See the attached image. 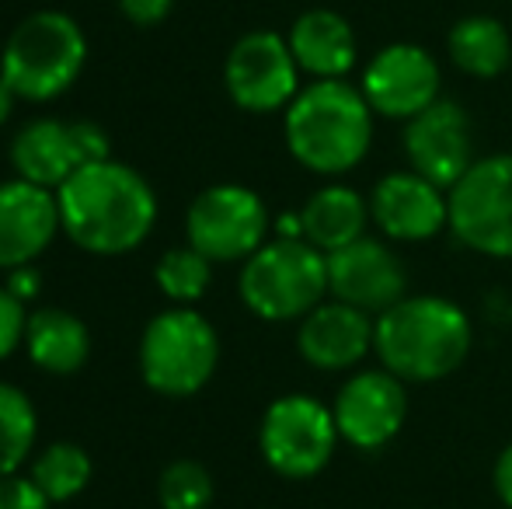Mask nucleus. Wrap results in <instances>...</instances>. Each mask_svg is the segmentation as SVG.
<instances>
[{
  "instance_id": "obj_1",
  "label": "nucleus",
  "mask_w": 512,
  "mask_h": 509,
  "mask_svg": "<svg viewBox=\"0 0 512 509\" xmlns=\"http://www.w3.org/2000/svg\"><path fill=\"white\" fill-rule=\"evenodd\" d=\"M60 227L88 255H126L150 238L157 224L154 185L126 161L84 164L56 189Z\"/></svg>"
},
{
  "instance_id": "obj_2",
  "label": "nucleus",
  "mask_w": 512,
  "mask_h": 509,
  "mask_svg": "<svg viewBox=\"0 0 512 509\" xmlns=\"http://www.w3.org/2000/svg\"><path fill=\"white\" fill-rule=\"evenodd\" d=\"M471 346V314L439 293L405 297L373 318V356L405 384H436L457 374Z\"/></svg>"
},
{
  "instance_id": "obj_3",
  "label": "nucleus",
  "mask_w": 512,
  "mask_h": 509,
  "mask_svg": "<svg viewBox=\"0 0 512 509\" xmlns=\"http://www.w3.org/2000/svg\"><path fill=\"white\" fill-rule=\"evenodd\" d=\"M373 109L349 81H310L283 116L286 150L317 178H342L373 147Z\"/></svg>"
},
{
  "instance_id": "obj_4",
  "label": "nucleus",
  "mask_w": 512,
  "mask_h": 509,
  "mask_svg": "<svg viewBox=\"0 0 512 509\" xmlns=\"http://www.w3.org/2000/svg\"><path fill=\"white\" fill-rule=\"evenodd\" d=\"M88 63V35L67 11H35L11 28L0 49V74L18 102H53L74 88Z\"/></svg>"
},
{
  "instance_id": "obj_5",
  "label": "nucleus",
  "mask_w": 512,
  "mask_h": 509,
  "mask_svg": "<svg viewBox=\"0 0 512 509\" xmlns=\"http://www.w3.org/2000/svg\"><path fill=\"white\" fill-rule=\"evenodd\" d=\"M237 293L262 321H304L328 300V255L304 238H269L241 262Z\"/></svg>"
},
{
  "instance_id": "obj_6",
  "label": "nucleus",
  "mask_w": 512,
  "mask_h": 509,
  "mask_svg": "<svg viewBox=\"0 0 512 509\" xmlns=\"http://www.w3.org/2000/svg\"><path fill=\"white\" fill-rule=\"evenodd\" d=\"M143 384L164 398H192L213 381L220 367V335L196 307H175L154 314L136 349Z\"/></svg>"
},
{
  "instance_id": "obj_7",
  "label": "nucleus",
  "mask_w": 512,
  "mask_h": 509,
  "mask_svg": "<svg viewBox=\"0 0 512 509\" xmlns=\"http://www.w3.org/2000/svg\"><path fill=\"white\" fill-rule=\"evenodd\" d=\"M338 426L331 405L317 401L314 394H283L269 401L258 422V454L286 482H307L317 478L335 457Z\"/></svg>"
},
{
  "instance_id": "obj_8",
  "label": "nucleus",
  "mask_w": 512,
  "mask_h": 509,
  "mask_svg": "<svg viewBox=\"0 0 512 509\" xmlns=\"http://www.w3.org/2000/svg\"><path fill=\"white\" fill-rule=\"evenodd\" d=\"M269 206L255 189L237 182L209 185L185 213V245L209 262H244L269 241Z\"/></svg>"
},
{
  "instance_id": "obj_9",
  "label": "nucleus",
  "mask_w": 512,
  "mask_h": 509,
  "mask_svg": "<svg viewBox=\"0 0 512 509\" xmlns=\"http://www.w3.org/2000/svg\"><path fill=\"white\" fill-rule=\"evenodd\" d=\"M450 234L485 258H512V154H488L450 189Z\"/></svg>"
},
{
  "instance_id": "obj_10",
  "label": "nucleus",
  "mask_w": 512,
  "mask_h": 509,
  "mask_svg": "<svg viewBox=\"0 0 512 509\" xmlns=\"http://www.w3.org/2000/svg\"><path fill=\"white\" fill-rule=\"evenodd\" d=\"M223 88L230 102L251 116L290 109L304 84H300V67L286 35L269 32V28L241 35L223 60Z\"/></svg>"
},
{
  "instance_id": "obj_11",
  "label": "nucleus",
  "mask_w": 512,
  "mask_h": 509,
  "mask_svg": "<svg viewBox=\"0 0 512 509\" xmlns=\"http://www.w3.org/2000/svg\"><path fill=\"white\" fill-rule=\"evenodd\" d=\"M331 415L342 443L352 450H384L387 443L398 440L408 419V387L401 377H394L384 367L352 370L335 391Z\"/></svg>"
},
{
  "instance_id": "obj_12",
  "label": "nucleus",
  "mask_w": 512,
  "mask_h": 509,
  "mask_svg": "<svg viewBox=\"0 0 512 509\" xmlns=\"http://www.w3.org/2000/svg\"><path fill=\"white\" fill-rule=\"evenodd\" d=\"M359 91L370 102L373 116L408 123L439 102L443 70L429 49L415 46V42H391V46L377 49L373 60L366 63Z\"/></svg>"
},
{
  "instance_id": "obj_13",
  "label": "nucleus",
  "mask_w": 512,
  "mask_h": 509,
  "mask_svg": "<svg viewBox=\"0 0 512 509\" xmlns=\"http://www.w3.org/2000/svg\"><path fill=\"white\" fill-rule=\"evenodd\" d=\"M328 297L377 318L408 297V269L391 241L366 234L328 255Z\"/></svg>"
},
{
  "instance_id": "obj_14",
  "label": "nucleus",
  "mask_w": 512,
  "mask_h": 509,
  "mask_svg": "<svg viewBox=\"0 0 512 509\" xmlns=\"http://www.w3.org/2000/svg\"><path fill=\"white\" fill-rule=\"evenodd\" d=\"M370 220L387 241L422 245L450 231V192L418 171H387L370 189Z\"/></svg>"
},
{
  "instance_id": "obj_15",
  "label": "nucleus",
  "mask_w": 512,
  "mask_h": 509,
  "mask_svg": "<svg viewBox=\"0 0 512 509\" xmlns=\"http://www.w3.org/2000/svg\"><path fill=\"white\" fill-rule=\"evenodd\" d=\"M408 168L450 192L478 161L474 154V123L460 102L439 98L422 116L405 123Z\"/></svg>"
},
{
  "instance_id": "obj_16",
  "label": "nucleus",
  "mask_w": 512,
  "mask_h": 509,
  "mask_svg": "<svg viewBox=\"0 0 512 509\" xmlns=\"http://www.w3.org/2000/svg\"><path fill=\"white\" fill-rule=\"evenodd\" d=\"M63 234L60 203L53 189H42L25 178L0 182V269L14 272L35 265L39 255Z\"/></svg>"
},
{
  "instance_id": "obj_17",
  "label": "nucleus",
  "mask_w": 512,
  "mask_h": 509,
  "mask_svg": "<svg viewBox=\"0 0 512 509\" xmlns=\"http://www.w3.org/2000/svg\"><path fill=\"white\" fill-rule=\"evenodd\" d=\"M297 353L307 367L324 374H352L373 353V314L328 297L300 321Z\"/></svg>"
},
{
  "instance_id": "obj_18",
  "label": "nucleus",
  "mask_w": 512,
  "mask_h": 509,
  "mask_svg": "<svg viewBox=\"0 0 512 509\" xmlns=\"http://www.w3.org/2000/svg\"><path fill=\"white\" fill-rule=\"evenodd\" d=\"M300 74L310 81H345L359 63L356 28L331 7H310L286 32Z\"/></svg>"
},
{
  "instance_id": "obj_19",
  "label": "nucleus",
  "mask_w": 512,
  "mask_h": 509,
  "mask_svg": "<svg viewBox=\"0 0 512 509\" xmlns=\"http://www.w3.org/2000/svg\"><path fill=\"white\" fill-rule=\"evenodd\" d=\"M11 168L14 178H25L32 185L42 189H60L81 164L77 154V140H74V123H63V119H32L14 133L11 140Z\"/></svg>"
},
{
  "instance_id": "obj_20",
  "label": "nucleus",
  "mask_w": 512,
  "mask_h": 509,
  "mask_svg": "<svg viewBox=\"0 0 512 509\" xmlns=\"http://www.w3.org/2000/svg\"><path fill=\"white\" fill-rule=\"evenodd\" d=\"M300 224H304V241H310L317 252L331 255L366 238V227L373 224L370 199L352 185L331 178L321 189L310 192L307 203L300 206Z\"/></svg>"
},
{
  "instance_id": "obj_21",
  "label": "nucleus",
  "mask_w": 512,
  "mask_h": 509,
  "mask_svg": "<svg viewBox=\"0 0 512 509\" xmlns=\"http://www.w3.org/2000/svg\"><path fill=\"white\" fill-rule=\"evenodd\" d=\"M25 356L53 377H74L88 367L91 332L67 307H35L25 325Z\"/></svg>"
},
{
  "instance_id": "obj_22",
  "label": "nucleus",
  "mask_w": 512,
  "mask_h": 509,
  "mask_svg": "<svg viewBox=\"0 0 512 509\" xmlns=\"http://www.w3.org/2000/svg\"><path fill=\"white\" fill-rule=\"evenodd\" d=\"M453 67L478 81H495L512 67V35L495 14H467L446 35Z\"/></svg>"
},
{
  "instance_id": "obj_23",
  "label": "nucleus",
  "mask_w": 512,
  "mask_h": 509,
  "mask_svg": "<svg viewBox=\"0 0 512 509\" xmlns=\"http://www.w3.org/2000/svg\"><path fill=\"white\" fill-rule=\"evenodd\" d=\"M91 475H95V464H91V454L74 440H53L32 457V468H28V478L42 489V496L49 503H70L77 499L84 489L91 485Z\"/></svg>"
},
{
  "instance_id": "obj_24",
  "label": "nucleus",
  "mask_w": 512,
  "mask_h": 509,
  "mask_svg": "<svg viewBox=\"0 0 512 509\" xmlns=\"http://www.w3.org/2000/svg\"><path fill=\"white\" fill-rule=\"evenodd\" d=\"M39 443V412L18 384L0 381V478L21 475Z\"/></svg>"
},
{
  "instance_id": "obj_25",
  "label": "nucleus",
  "mask_w": 512,
  "mask_h": 509,
  "mask_svg": "<svg viewBox=\"0 0 512 509\" xmlns=\"http://www.w3.org/2000/svg\"><path fill=\"white\" fill-rule=\"evenodd\" d=\"M154 283L175 307H196L213 283V262L192 245L168 248L154 265Z\"/></svg>"
},
{
  "instance_id": "obj_26",
  "label": "nucleus",
  "mask_w": 512,
  "mask_h": 509,
  "mask_svg": "<svg viewBox=\"0 0 512 509\" xmlns=\"http://www.w3.org/2000/svg\"><path fill=\"white\" fill-rule=\"evenodd\" d=\"M157 499L161 509H209L216 499V485L206 464L199 461H171L157 478Z\"/></svg>"
},
{
  "instance_id": "obj_27",
  "label": "nucleus",
  "mask_w": 512,
  "mask_h": 509,
  "mask_svg": "<svg viewBox=\"0 0 512 509\" xmlns=\"http://www.w3.org/2000/svg\"><path fill=\"white\" fill-rule=\"evenodd\" d=\"M25 325H28V304L4 283L0 286V363L11 360L25 346Z\"/></svg>"
},
{
  "instance_id": "obj_28",
  "label": "nucleus",
  "mask_w": 512,
  "mask_h": 509,
  "mask_svg": "<svg viewBox=\"0 0 512 509\" xmlns=\"http://www.w3.org/2000/svg\"><path fill=\"white\" fill-rule=\"evenodd\" d=\"M0 509H53V503L28 475H7L0 478Z\"/></svg>"
},
{
  "instance_id": "obj_29",
  "label": "nucleus",
  "mask_w": 512,
  "mask_h": 509,
  "mask_svg": "<svg viewBox=\"0 0 512 509\" xmlns=\"http://www.w3.org/2000/svg\"><path fill=\"white\" fill-rule=\"evenodd\" d=\"M74 140H77V154H81V164H95L112 157V143H108V133L95 119H77L74 123Z\"/></svg>"
},
{
  "instance_id": "obj_30",
  "label": "nucleus",
  "mask_w": 512,
  "mask_h": 509,
  "mask_svg": "<svg viewBox=\"0 0 512 509\" xmlns=\"http://www.w3.org/2000/svg\"><path fill=\"white\" fill-rule=\"evenodd\" d=\"M175 0H119V11L129 25H140V28H150V25H161L164 18L171 14Z\"/></svg>"
},
{
  "instance_id": "obj_31",
  "label": "nucleus",
  "mask_w": 512,
  "mask_h": 509,
  "mask_svg": "<svg viewBox=\"0 0 512 509\" xmlns=\"http://www.w3.org/2000/svg\"><path fill=\"white\" fill-rule=\"evenodd\" d=\"M492 485H495V496H499V503L512 509V443L499 450V457H495V468H492Z\"/></svg>"
},
{
  "instance_id": "obj_32",
  "label": "nucleus",
  "mask_w": 512,
  "mask_h": 509,
  "mask_svg": "<svg viewBox=\"0 0 512 509\" xmlns=\"http://www.w3.org/2000/svg\"><path fill=\"white\" fill-rule=\"evenodd\" d=\"M7 286H11V290L28 304V297H35V293H39V272H35V265H25V269L7 272Z\"/></svg>"
},
{
  "instance_id": "obj_33",
  "label": "nucleus",
  "mask_w": 512,
  "mask_h": 509,
  "mask_svg": "<svg viewBox=\"0 0 512 509\" xmlns=\"http://www.w3.org/2000/svg\"><path fill=\"white\" fill-rule=\"evenodd\" d=\"M14 105H18V95H14V88L4 81V74H0V126H4L7 119H11Z\"/></svg>"
}]
</instances>
